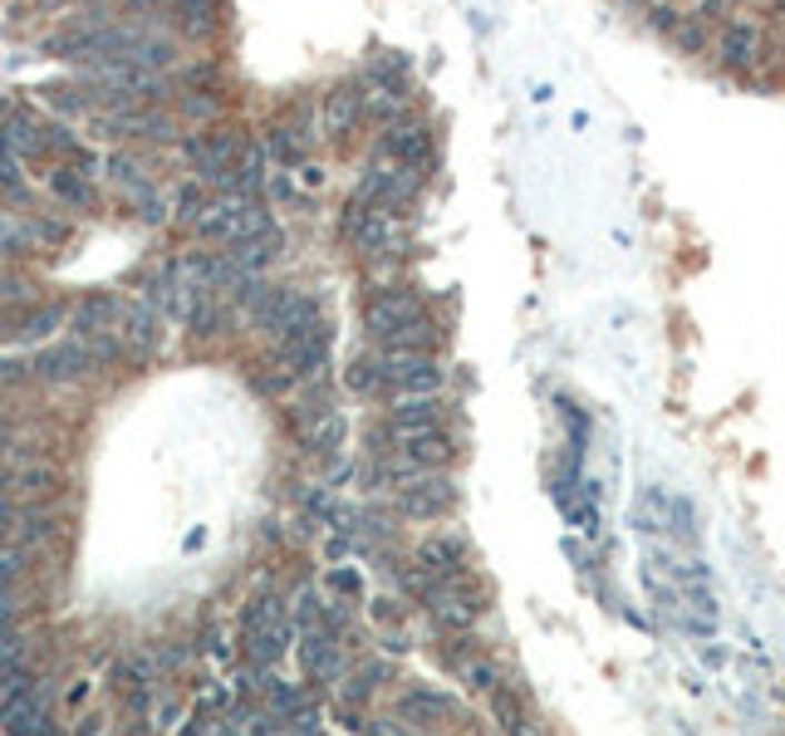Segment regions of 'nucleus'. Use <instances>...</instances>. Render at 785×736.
I'll list each match as a JSON object with an SVG mask.
<instances>
[{
    "instance_id": "f257e3e1",
    "label": "nucleus",
    "mask_w": 785,
    "mask_h": 736,
    "mask_svg": "<svg viewBox=\"0 0 785 736\" xmlns=\"http://www.w3.org/2000/svg\"><path fill=\"white\" fill-rule=\"evenodd\" d=\"M89 374H99V364H93V354L79 339H59L50 349L30 354V378H40V384H50V388H74V384H85Z\"/></svg>"
},
{
    "instance_id": "f03ea898",
    "label": "nucleus",
    "mask_w": 785,
    "mask_h": 736,
    "mask_svg": "<svg viewBox=\"0 0 785 736\" xmlns=\"http://www.w3.org/2000/svg\"><path fill=\"white\" fill-rule=\"evenodd\" d=\"M451 501H457V486H451L443 471H413V477L398 481V510L403 516L433 520V516H447Z\"/></svg>"
},
{
    "instance_id": "7ed1b4c3",
    "label": "nucleus",
    "mask_w": 785,
    "mask_h": 736,
    "mask_svg": "<svg viewBox=\"0 0 785 736\" xmlns=\"http://www.w3.org/2000/svg\"><path fill=\"white\" fill-rule=\"evenodd\" d=\"M378 152H384V162H392V168L423 172L427 162H433V133H427L423 123L392 118V123L384 128V138H378Z\"/></svg>"
},
{
    "instance_id": "20e7f679",
    "label": "nucleus",
    "mask_w": 785,
    "mask_h": 736,
    "mask_svg": "<svg viewBox=\"0 0 785 736\" xmlns=\"http://www.w3.org/2000/svg\"><path fill=\"white\" fill-rule=\"evenodd\" d=\"M388 437L392 442H403V437H418V432H433V427H443V398L427 394V398H398L388 408Z\"/></svg>"
},
{
    "instance_id": "39448f33",
    "label": "nucleus",
    "mask_w": 785,
    "mask_h": 736,
    "mask_svg": "<svg viewBox=\"0 0 785 736\" xmlns=\"http://www.w3.org/2000/svg\"><path fill=\"white\" fill-rule=\"evenodd\" d=\"M423 315V300L413 290H378L374 300H368V310H364V319H368V335H388V329H398V325H408V319H418Z\"/></svg>"
},
{
    "instance_id": "423d86ee",
    "label": "nucleus",
    "mask_w": 785,
    "mask_h": 736,
    "mask_svg": "<svg viewBox=\"0 0 785 736\" xmlns=\"http://www.w3.org/2000/svg\"><path fill=\"white\" fill-rule=\"evenodd\" d=\"M50 187H54V197L64 201V207L85 211V207L99 201V168H89V162H54Z\"/></svg>"
},
{
    "instance_id": "0eeeda50",
    "label": "nucleus",
    "mask_w": 785,
    "mask_h": 736,
    "mask_svg": "<svg viewBox=\"0 0 785 736\" xmlns=\"http://www.w3.org/2000/svg\"><path fill=\"white\" fill-rule=\"evenodd\" d=\"M325 133L329 138H349L364 118V84H344V89H329L325 93Z\"/></svg>"
},
{
    "instance_id": "6e6552de",
    "label": "nucleus",
    "mask_w": 785,
    "mask_h": 736,
    "mask_svg": "<svg viewBox=\"0 0 785 736\" xmlns=\"http://www.w3.org/2000/svg\"><path fill=\"white\" fill-rule=\"evenodd\" d=\"M451 712V697L447 693H433V687H418V693H408L398 703V722L403 727H437Z\"/></svg>"
},
{
    "instance_id": "1a4fd4ad",
    "label": "nucleus",
    "mask_w": 785,
    "mask_h": 736,
    "mask_svg": "<svg viewBox=\"0 0 785 736\" xmlns=\"http://www.w3.org/2000/svg\"><path fill=\"white\" fill-rule=\"evenodd\" d=\"M486 697H491V712H496V722H501L506 736H540V732H535V722L526 717V707H520L516 693L496 687V693H486Z\"/></svg>"
},
{
    "instance_id": "9d476101",
    "label": "nucleus",
    "mask_w": 785,
    "mask_h": 736,
    "mask_svg": "<svg viewBox=\"0 0 785 736\" xmlns=\"http://www.w3.org/2000/svg\"><path fill=\"white\" fill-rule=\"evenodd\" d=\"M717 50H722V64L727 69H752L756 64V30L752 26H727Z\"/></svg>"
},
{
    "instance_id": "9b49d317",
    "label": "nucleus",
    "mask_w": 785,
    "mask_h": 736,
    "mask_svg": "<svg viewBox=\"0 0 785 736\" xmlns=\"http://www.w3.org/2000/svg\"><path fill=\"white\" fill-rule=\"evenodd\" d=\"M20 378H30V359H0V394L10 384H20Z\"/></svg>"
},
{
    "instance_id": "f8f14e48",
    "label": "nucleus",
    "mask_w": 785,
    "mask_h": 736,
    "mask_svg": "<svg viewBox=\"0 0 785 736\" xmlns=\"http://www.w3.org/2000/svg\"><path fill=\"white\" fill-rule=\"evenodd\" d=\"M677 26H683V16H677V10H673V6H658V10H653V30H663V34H673Z\"/></svg>"
},
{
    "instance_id": "ddd939ff",
    "label": "nucleus",
    "mask_w": 785,
    "mask_h": 736,
    "mask_svg": "<svg viewBox=\"0 0 785 736\" xmlns=\"http://www.w3.org/2000/svg\"><path fill=\"white\" fill-rule=\"evenodd\" d=\"M6 437H10V422H6V418H0V442H6Z\"/></svg>"
}]
</instances>
